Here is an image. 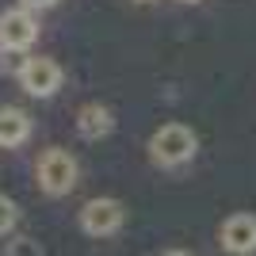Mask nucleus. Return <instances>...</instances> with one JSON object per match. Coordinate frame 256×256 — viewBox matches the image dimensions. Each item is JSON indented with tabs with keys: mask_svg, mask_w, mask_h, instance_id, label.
<instances>
[{
	"mask_svg": "<svg viewBox=\"0 0 256 256\" xmlns=\"http://www.w3.org/2000/svg\"><path fill=\"white\" fill-rule=\"evenodd\" d=\"M195 150H199V142H195V134L184 122H164L150 138V157L157 164H164V168H176L184 160H192Z\"/></svg>",
	"mask_w": 256,
	"mask_h": 256,
	"instance_id": "obj_1",
	"label": "nucleus"
},
{
	"mask_svg": "<svg viewBox=\"0 0 256 256\" xmlns=\"http://www.w3.org/2000/svg\"><path fill=\"white\" fill-rule=\"evenodd\" d=\"M34 176H38V188H42L46 195H69L76 188V160H73V153L58 150V146L46 150L42 157H38Z\"/></svg>",
	"mask_w": 256,
	"mask_h": 256,
	"instance_id": "obj_2",
	"label": "nucleus"
},
{
	"mask_svg": "<svg viewBox=\"0 0 256 256\" xmlns=\"http://www.w3.org/2000/svg\"><path fill=\"white\" fill-rule=\"evenodd\" d=\"M122 222H126V206L118 199H92L80 210V230L88 237H111L122 230Z\"/></svg>",
	"mask_w": 256,
	"mask_h": 256,
	"instance_id": "obj_3",
	"label": "nucleus"
},
{
	"mask_svg": "<svg viewBox=\"0 0 256 256\" xmlns=\"http://www.w3.org/2000/svg\"><path fill=\"white\" fill-rule=\"evenodd\" d=\"M20 84H23L27 96L46 100L62 88V65L50 62V58H27V65H23V73H20Z\"/></svg>",
	"mask_w": 256,
	"mask_h": 256,
	"instance_id": "obj_4",
	"label": "nucleus"
},
{
	"mask_svg": "<svg viewBox=\"0 0 256 256\" xmlns=\"http://www.w3.org/2000/svg\"><path fill=\"white\" fill-rule=\"evenodd\" d=\"M38 38V20L27 8H12L0 16V50H27Z\"/></svg>",
	"mask_w": 256,
	"mask_h": 256,
	"instance_id": "obj_5",
	"label": "nucleus"
},
{
	"mask_svg": "<svg viewBox=\"0 0 256 256\" xmlns=\"http://www.w3.org/2000/svg\"><path fill=\"white\" fill-rule=\"evenodd\" d=\"M218 241H222L226 252H234V256L256 252V214H230L222 222Z\"/></svg>",
	"mask_w": 256,
	"mask_h": 256,
	"instance_id": "obj_6",
	"label": "nucleus"
},
{
	"mask_svg": "<svg viewBox=\"0 0 256 256\" xmlns=\"http://www.w3.org/2000/svg\"><path fill=\"white\" fill-rule=\"evenodd\" d=\"M27 138H31V115L20 107H0V146L12 150V146H23Z\"/></svg>",
	"mask_w": 256,
	"mask_h": 256,
	"instance_id": "obj_7",
	"label": "nucleus"
},
{
	"mask_svg": "<svg viewBox=\"0 0 256 256\" xmlns=\"http://www.w3.org/2000/svg\"><path fill=\"white\" fill-rule=\"evenodd\" d=\"M76 130H80V138L100 142V138H107V134L115 130V115H111L107 107H100V104H88V107H80V115H76Z\"/></svg>",
	"mask_w": 256,
	"mask_h": 256,
	"instance_id": "obj_8",
	"label": "nucleus"
},
{
	"mask_svg": "<svg viewBox=\"0 0 256 256\" xmlns=\"http://www.w3.org/2000/svg\"><path fill=\"white\" fill-rule=\"evenodd\" d=\"M4 256H42V245L34 237H16V241H8Z\"/></svg>",
	"mask_w": 256,
	"mask_h": 256,
	"instance_id": "obj_9",
	"label": "nucleus"
},
{
	"mask_svg": "<svg viewBox=\"0 0 256 256\" xmlns=\"http://www.w3.org/2000/svg\"><path fill=\"white\" fill-rule=\"evenodd\" d=\"M16 222H20V206L12 203L8 195H0V234H8Z\"/></svg>",
	"mask_w": 256,
	"mask_h": 256,
	"instance_id": "obj_10",
	"label": "nucleus"
},
{
	"mask_svg": "<svg viewBox=\"0 0 256 256\" xmlns=\"http://www.w3.org/2000/svg\"><path fill=\"white\" fill-rule=\"evenodd\" d=\"M0 65H4L8 73H16V76H20V73H23V65H27V58H23L20 50H4V54H0Z\"/></svg>",
	"mask_w": 256,
	"mask_h": 256,
	"instance_id": "obj_11",
	"label": "nucleus"
},
{
	"mask_svg": "<svg viewBox=\"0 0 256 256\" xmlns=\"http://www.w3.org/2000/svg\"><path fill=\"white\" fill-rule=\"evenodd\" d=\"M23 8L31 12V8H54V4H58V0H20Z\"/></svg>",
	"mask_w": 256,
	"mask_h": 256,
	"instance_id": "obj_12",
	"label": "nucleus"
},
{
	"mask_svg": "<svg viewBox=\"0 0 256 256\" xmlns=\"http://www.w3.org/2000/svg\"><path fill=\"white\" fill-rule=\"evenodd\" d=\"M164 256H188V252H180V248H172V252H164Z\"/></svg>",
	"mask_w": 256,
	"mask_h": 256,
	"instance_id": "obj_13",
	"label": "nucleus"
},
{
	"mask_svg": "<svg viewBox=\"0 0 256 256\" xmlns=\"http://www.w3.org/2000/svg\"><path fill=\"white\" fill-rule=\"evenodd\" d=\"M184 4H199V0H184Z\"/></svg>",
	"mask_w": 256,
	"mask_h": 256,
	"instance_id": "obj_14",
	"label": "nucleus"
},
{
	"mask_svg": "<svg viewBox=\"0 0 256 256\" xmlns=\"http://www.w3.org/2000/svg\"><path fill=\"white\" fill-rule=\"evenodd\" d=\"M138 4H150V0H138Z\"/></svg>",
	"mask_w": 256,
	"mask_h": 256,
	"instance_id": "obj_15",
	"label": "nucleus"
}]
</instances>
